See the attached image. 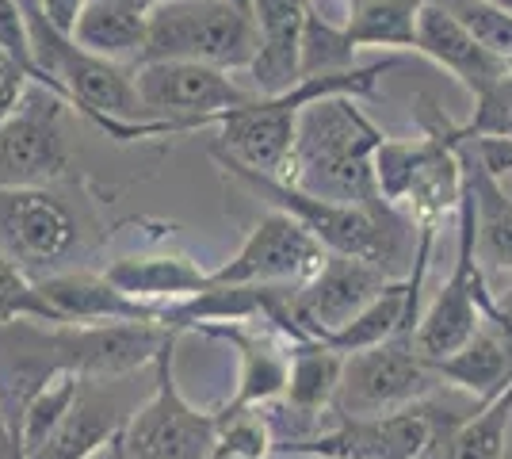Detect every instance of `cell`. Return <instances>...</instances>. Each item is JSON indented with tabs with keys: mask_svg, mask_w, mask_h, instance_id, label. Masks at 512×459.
<instances>
[{
	"mask_svg": "<svg viewBox=\"0 0 512 459\" xmlns=\"http://www.w3.org/2000/svg\"><path fill=\"white\" fill-rule=\"evenodd\" d=\"M214 161L226 169L230 176H237L249 192L268 203V211H283L291 219L306 226L314 238L321 241L325 253H337V257H356L375 268H383L390 280H406L402 272L413 268L417 257V241L421 230L409 219H402L394 207H344V203H329V199L306 196L302 188L287 184V180H272V176L256 173L237 165L234 157L211 146Z\"/></svg>",
	"mask_w": 512,
	"mask_h": 459,
	"instance_id": "obj_1",
	"label": "cell"
},
{
	"mask_svg": "<svg viewBox=\"0 0 512 459\" xmlns=\"http://www.w3.org/2000/svg\"><path fill=\"white\" fill-rule=\"evenodd\" d=\"M386 138L356 96H325L302 108L287 184L344 207H383L375 153Z\"/></svg>",
	"mask_w": 512,
	"mask_h": 459,
	"instance_id": "obj_2",
	"label": "cell"
},
{
	"mask_svg": "<svg viewBox=\"0 0 512 459\" xmlns=\"http://www.w3.org/2000/svg\"><path fill=\"white\" fill-rule=\"evenodd\" d=\"M256 54L260 31L249 0H165L150 8V43L142 62H195L249 73Z\"/></svg>",
	"mask_w": 512,
	"mask_h": 459,
	"instance_id": "obj_3",
	"label": "cell"
},
{
	"mask_svg": "<svg viewBox=\"0 0 512 459\" xmlns=\"http://www.w3.org/2000/svg\"><path fill=\"white\" fill-rule=\"evenodd\" d=\"M176 337L157 356L150 398L111 444V459H214L218 452L222 414L192 406L176 387Z\"/></svg>",
	"mask_w": 512,
	"mask_h": 459,
	"instance_id": "obj_4",
	"label": "cell"
},
{
	"mask_svg": "<svg viewBox=\"0 0 512 459\" xmlns=\"http://www.w3.org/2000/svg\"><path fill=\"white\" fill-rule=\"evenodd\" d=\"M85 245L81 215L50 188H0V253L31 284L73 272Z\"/></svg>",
	"mask_w": 512,
	"mask_h": 459,
	"instance_id": "obj_5",
	"label": "cell"
},
{
	"mask_svg": "<svg viewBox=\"0 0 512 459\" xmlns=\"http://www.w3.org/2000/svg\"><path fill=\"white\" fill-rule=\"evenodd\" d=\"M444 379L436 364L425 360L413 337H394L379 349H363L344 356L341 391L333 402L337 417H390L421 406Z\"/></svg>",
	"mask_w": 512,
	"mask_h": 459,
	"instance_id": "obj_6",
	"label": "cell"
},
{
	"mask_svg": "<svg viewBox=\"0 0 512 459\" xmlns=\"http://www.w3.org/2000/svg\"><path fill=\"white\" fill-rule=\"evenodd\" d=\"M134 85L150 123H169L172 134L214 127L226 111L253 104L256 92L234 73L195 62H142L134 66Z\"/></svg>",
	"mask_w": 512,
	"mask_h": 459,
	"instance_id": "obj_7",
	"label": "cell"
},
{
	"mask_svg": "<svg viewBox=\"0 0 512 459\" xmlns=\"http://www.w3.org/2000/svg\"><path fill=\"white\" fill-rule=\"evenodd\" d=\"M321 241L283 211L260 215L230 261L211 272L214 287H283L306 284L325 264Z\"/></svg>",
	"mask_w": 512,
	"mask_h": 459,
	"instance_id": "obj_8",
	"label": "cell"
},
{
	"mask_svg": "<svg viewBox=\"0 0 512 459\" xmlns=\"http://www.w3.org/2000/svg\"><path fill=\"white\" fill-rule=\"evenodd\" d=\"M62 108V96L31 85L20 108L0 119V188H46L69 169Z\"/></svg>",
	"mask_w": 512,
	"mask_h": 459,
	"instance_id": "obj_9",
	"label": "cell"
},
{
	"mask_svg": "<svg viewBox=\"0 0 512 459\" xmlns=\"http://www.w3.org/2000/svg\"><path fill=\"white\" fill-rule=\"evenodd\" d=\"M436 421L413 406L390 417H337L333 429L295 444H279L272 456H310V459H421L436 444Z\"/></svg>",
	"mask_w": 512,
	"mask_h": 459,
	"instance_id": "obj_10",
	"label": "cell"
},
{
	"mask_svg": "<svg viewBox=\"0 0 512 459\" xmlns=\"http://www.w3.org/2000/svg\"><path fill=\"white\" fill-rule=\"evenodd\" d=\"M153 391V387H150ZM138 394L134 375H81L77 398L69 406L58 433L31 459H92L104 444H115L138 406L150 398Z\"/></svg>",
	"mask_w": 512,
	"mask_h": 459,
	"instance_id": "obj_11",
	"label": "cell"
},
{
	"mask_svg": "<svg viewBox=\"0 0 512 459\" xmlns=\"http://www.w3.org/2000/svg\"><path fill=\"white\" fill-rule=\"evenodd\" d=\"M394 284L383 268L356 257H337L329 253L325 264L295 287V299H291V314H295V326L306 341H329L333 333H341L360 310L375 303L386 287Z\"/></svg>",
	"mask_w": 512,
	"mask_h": 459,
	"instance_id": "obj_12",
	"label": "cell"
},
{
	"mask_svg": "<svg viewBox=\"0 0 512 459\" xmlns=\"http://www.w3.org/2000/svg\"><path fill=\"white\" fill-rule=\"evenodd\" d=\"M50 310L65 326H169L165 310H153L146 303H134L119 287L107 280L104 272L73 268L54 280L39 284Z\"/></svg>",
	"mask_w": 512,
	"mask_h": 459,
	"instance_id": "obj_13",
	"label": "cell"
},
{
	"mask_svg": "<svg viewBox=\"0 0 512 459\" xmlns=\"http://www.w3.org/2000/svg\"><path fill=\"white\" fill-rule=\"evenodd\" d=\"M260 54L249 66L256 96H283L302 81V27L314 0H249Z\"/></svg>",
	"mask_w": 512,
	"mask_h": 459,
	"instance_id": "obj_14",
	"label": "cell"
},
{
	"mask_svg": "<svg viewBox=\"0 0 512 459\" xmlns=\"http://www.w3.org/2000/svg\"><path fill=\"white\" fill-rule=\"evenodd\" d=\"M417 54H425L432 66L451 73L474 100L482 92H490L501 77H509V69L501 66L440 0H428L425 12H421V23H417Z\"/></svg>",
	"mask_w": 512,
	"mask_h": 459,
	"instance_id": "obj_15",
	"label": "cell"
},
{
	"mask_svg": "<svg viewBox=\"0 0 512 459\" xmlns=\"http://www.w3.org/2000/svg\"><path fill=\"white\" fill-rule=\"evenodd\" d=\"M104 276L123 295H130L134 303L165 310L169 326L176 306L192 303V299H199L211 287V272H203L184 253H134V257H119V261L107 264Z\"/></svg>",
	"mask_w": 512,
	"mask_h": 459,
	"instance_id": "obj_16",
	"label": "cell"
},
{
	"mask_svg": "<svg viewBox=\"0 0 512 459\" xmlns=\"http://www.w3.org/2000/svg\"><path fill=\"white\" fill-rule=\"evenodd\" d=\"M207 333L230 341L241 360V372H237V394L230 398V414L237 410H256V406H268L287 394V379H291V356L279 349L276 341L264 333V329L249 326V322H207Z\"/></svg>",
	"mask_w": 512,
	"mask_h": 459,
	"instance_id": "obj_17",
	"label": "cell"
},
{
	"mask_svg": "<svg viewBox=\"0 0 512 459\" xmlns=\"http://www.w3.org/2000/svg\"><path fill=\"white\" fill-rule=\"evenodd\" d=\"M69 39L96 58L138 66L150 43V8L142 0H88Z\"/></svg>",
	"mask_w": 512,
	"mask_h": 459,
	"instance_id": "obj_18",
	"label": "cell"
},
{
	"mask_svg": "<svg viewBox=\"0 0 512 459\" xmlns=\"http://www.w3.org/2000/svg\"><path fill=\"white\" fill-rule=\"evenodd\" d=\"M436 375L467 391L474 406H486L512 387V337L501 326L486 322L463 349L451 352L448 360H436Z\"/></svg>",
	"mask_w": 512,
	"mask_h": 459,
	"instance_id": "obj_19",
	"label": "cell"
},
{
	"mask_svg": "<svg viewBox=\"0 0 512 459\" xmlns=\"http://www.w3.org/2000/svg\"><path fill=\"white\" fill-rule=\"evenodd\" d=\"M287 356H291V379L283 394V410L299 421H314L318 414L333 410L344 375L341 352L329 349L325 341H302V345H291Z\"/></svg>",
	"mask_w": 512,
	"mask_h": 459,
	"instance_id": "obj_20",
	"label": "cell"
},
{
	"mask_svg": "<svg viewBox=\"0 0 512 459\" xmlns=\"http://www.w3.org/2000/svg\"><path fill=\"white\" fill-rule=\"evenodd\" d=\"M459 153H463V173L467 188L478 207V261L497 272H512V199L497 188L493 176L482 173L478 157L470 150L467 134L459 127Z\"/></svg>",
	"mask_w": 512,
	"mask_h": 459,
	"instance_id": "obj_21",
	"label": "cell"
},
{
	"mask_svg": "<svg viewBox=\"0 0 512 459\" xmlns=\"http://www.w3.org/2000/svg\"><path fill=\"white\" fill-rule=\"evenodd\" d=\"M425 4L428 0H352L341 20L356 46L417 54V23H421Z\"/></svg>",
	"mask_w": 512,
	"mask_h": 459,
	"instance_id": "obj_22",
	"label": "cell"
},
{
	"mask_svg": "<svg viewBox=\"0 0 512 459\" xmlns=\"http://www.w3.org/2000/svg\"><path fill=\"white\" fill-rule=\"evenodd\" d=\"M512 417V387L486 406H474L448 437V459H505V433Z\"/></svg>",
	"mask_w": 512,
	"mask_h": 459,
	"instance_id": "obj_23",
	"label": "cell"
},
{
	"mask_svg": "<svg viewBox=\"0 0 512 459\" xmlns=\"http://www.w3.org/2000/svg\"><path fill=\"white\" fill-rule=\"evenodd\" d=\"M356 50L360 46L348 39L344 20H333L318 12V4L310 8L306 27H302V81L306 77H333L356 69Z\"/></svg>",
	"mask_w": 512,
	"mask_h": 459,
	"instance_id": "obj_24",
	"label": "cell"
},
{
	"mask_svg": "<svg viewBox=\"0 0 512 459\" xmlns=\"http://www.w3.org/2000/svg\"><path fill=\"white\" fill-rule=\"evenodd\" d=\"M428 150H432V134H421V138H386L379 153H375V180H379V196H383L386 207H402L409 184L417 169L425 165Z\"/></svg>",
	"mask_w": 512,
	"mask_h": 459,
	"instance_id": "obj_25",
	"label": "cell"
},
{
	"mask_svg": "<svg viewBox=\"0 0 512 459\" xmlns=\"http://www.w3.org/2000/svg\"><path fill=\"white\" fill-rule=\"evenodd\" d=\"M440 4L512 73V12L493 0H440Z\"/></svg>",
	"mask_w": 512,
	"mask_h": 459,
	"instance_id": "obj_26",
	"label": "cell"
},
{
	"mask_svg": "<svg viewBox=\"0 0 512 459\" xmlns=\"http://www.w3.org/2000/svg\"><path fill=\"white\" fill-rule=\"evenodd\" d=\"M12 322H46V326H65L62 318L50 310L39 284H31L16 264L0 253V326Z\"/></svg>",
	"mask_w": 512,
	"mask_h": 459,
	"instance_id": "obj_27",
	"label": "cell"
},
{
	"mask_svg": "<svg viewBox=\"0 0 512 459\" xmlns=\"http://www.w3.org/2000/svg\"><path fill=\"white\" fill-rule=\"evenodd\" d=\"M276 452V433L272 421L253 410H222V433H218V452L214 456H245V459H268Z\"/></svg>",
	"mask_w": 512,
	"mask_h": 459,
	"instance_id": "obj_28",
	"label": "cell"
},
{
	"mask_svg": "<svg viewBox=\"0 0 512 459\" xmlns=\"http://www.w3.org/2000/svg\"><path fill=\"white\" fill-rule=\"evenodd\" d=\"M463 134L467 138H512V73L474 100Z\"/></svg>",
	"mask_w": 512,
	"mask_h": 459,
	"instance_id": "obj_29",
	"label": "cell"
},
{
	"mask_svg": "<svg viewBox=\"0 0 512 459\" xmlns=\"http://www.w3.org/2000/svg\"><path fill=\"white\" fill-rule=\"evenodd\" d=\"M0 46L12 54V62L35 81L54 92V85L46 81V73L35 62V50H31V27H27V12H23V0H0ZM58 96V92H54Z\"/></svg>",
	"mask_w": 512,
	"mask_h": 459,
	"instance_id": "obj_30",
	"label": "cell"
},
{
	"mask_svg": "<svg viewBox=\"0 0 512 459\" xmlns=\"http://www.w3.org/2000/svg\"><path fill=\"white\" fill-rule=\"evenodd\" d=\"M85 4L88 0H39L46 23H50L54 31H62V35H73V27H77V20H81Z\"/></svg>",
	"mask_w": 512,
	"mask_h": 459,
	"instance_id": "obj_31",
	"label": "cell"
},
{
	"mask_svg": "<svg viewBox=\"0 0 512 459\" xmlns=\"http://www.w3.org/2000/svg\"><path fill=\"white\" fill-rule=\"evenodd\" d=\"M493 326H501L512 337V272H505V287L493 295V314H490Z\"/></svg>",
	"mask_w": 512,
	"mask_h": 459,
	"instance_id": "obj_32",
	"label": "cell"
},
{
	"mask_svg": "<svg viewBox=\"0 0 512 459\" xmlns=\"http://www.w3.org/2000/svg\"><path fill=\"white\" fill-rule=\"evenodd\" d=\"M497 188H501V192H505V196L512 199V173L505 176V180H497Z\"/></svg>",
	"mask_w": 512,
	"mask_h": 459,
	"instance_id": "obj_33",
	"label": "cell"
},
{
	"mask_svg": "<svg viewBox=\"0 0 512 459\" xmlns=\"http://www.w3.org/2000/svg\"><path fill=\"white\" fill-rule=\"evenodd\" d=\"M505 459H512V417H509V433H505Z\"/></svg>",
	"mask_w": 512,
	"mask_h": 459,
	"instance_id": "obj_34",
	"label": "cell"
},
{
	"mask_svg": "<svg viewBox=\"0 0 512 459\" xmlns=\"http://www.w3.org/2000/svg\"><path fill=\"white\" fill-rule=\"evenodd\" d=\"M493 4H501V8H505V12H512V0H493Z\"/></svg>",
	"mask_w": 512,
	"mask_h": 459,
	"instance_id": "obj_35",
	"label": "cell"
},
{
	"mask_svg": "<svg viewBox=\"0 0 512 459\" xmlns=\"http://www.w3.org/2000/svg\"><path fill=\"white\" fill-rule=\"evenodd\" d=\"M142 4H146V8H153V4H165V0H142Z\"/></svg>",
	"mask_w": 512,
	"mask_h": 459,
	"instance_id": "obj_36",
	"label": "cell"
},
{
	"mask_svg": "<svg viewBox=\"0 0 512 459\" xmlns=\"http://www.w3.org/2000/svg\"><path fill=\"white\" fill-rule=\"evenodd\" d=\"M214 459H245V456H214Z\"/></svg>",
	"mask_w": 512,
	"mask_h": 459,
	"instance_id": "obj_37",
	"label": "cell"
},
{
	"mask_svg": "<svg viewBox=\"0 0 512 459\" xmlns=\"http://www.w3.org/2000/svg\"><path fill=\"white\" fill-rule=\"evenodd\" d=\"M341 4H344V8H348V4H352V0H341Z\"/></svg>",
	"mask_w": 512,
	"mask_h": 459,
	"instance_id": "obj_38",
	"label": "cell"
},
{
	"mask_svg": "<svg viewBox=\"0 0 512 459\" xmlns=\"http://www.w3.org/2000/svg\"><path fill=\"white\" fill-rule=\"evenodd\" d=\"M291 459H310V456H291Z\"/></svg>",
	"mask_w": 512,
	"mask_h": 459,
	"instance_id": "obj_39",
	"label": "cell"
}]
</instances>
